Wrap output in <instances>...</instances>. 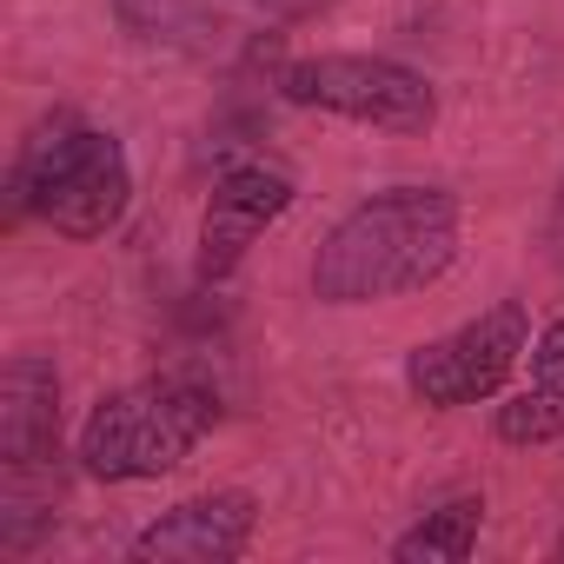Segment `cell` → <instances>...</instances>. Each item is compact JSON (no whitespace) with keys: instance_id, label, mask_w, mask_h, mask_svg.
Segmentation results:
<instances>
[{"instance_id":"obj_9","label":"cell","mask_w":564,"mask_h":564,"mask_svg":"<svg viewBox=\"0 0 564 564\" xmlns=\"http://www.w3.org/2000/svg\"><path fill=\"white\" fill-rule=\"evenodd\" d=\"M491 432H498V445H518V452L564 438V313L551 326H538V339L524 352V379L505 386Z\"/></svg>"},{"instance_id":"obj_7","label":"cell","mask_w":564,"mask_h":564,"mask_svg":"<svg viewBox=\"0 0 564 564\" xmlns=\"http://www.w3.org/2000/svg\"><path fill=\"white\" fill-rule=\"evenodd\" d=\"M300 186L286 166L272 160H232L219 166L206 206H199V252H193V279L199 286H226V279L246 265V252L293 213Z\"/></svg>"},{"instance_id":"obj_10","label":"cell","mask_w":564,"mask_h":564,"mask_svg":"<svg viewBox=\"0 0 564 564\" xmlns=\"http://www.w3.org/2000/svg\"><path fill=\"white\" fill-rule=\"evenodd\" d=\"M478 531H485V498L478 491H452L412 531L392 538V557L399 564H465L478 551Z\"/></svg>"},{"instance_id":"obj_1","label":"cell","mask_w":564,"mask_h":564,"mask_svg":"<svg viewBox=\"0 0 564 564\" xmlns=\"http://www.w3.org/2000/svg\"><path fill=\"white\" fill-rule=\"evenodd\" d=\"M465 206L452 186H379L346 206L313 246V300L319 306H386L412 300L458 265Z\"/></svg>"},{"instance_id":"obj_8","label":"cell","mask_w":564,"mask_h":564,"mask_svg":"<svg viewBox=\"0 0 564 564\" xmlns=\"http://www.w3.org/2000/svg\"><path fill=\"white\" fill-rule=\"evenodd\" d=\"M252 531H259V498L226 485V491L180 498L173 511L140 524L127 557L133 564H232V557H246Z\"/></svg>"},{"instance_id":"obj_2","label":"cell","mask_w":564,"mask_h":564,"mask_svg":"<svg viewBox=\"0 0 564 564\" xmlns=\"http://www.w3.org/2000/svg\"><path fill=\"white\" fill-rule=\"evenodd\" d=\"M8 199H14L21 219H41L74 246L107 239L133 206L127 147L107 127L80 120L74 107H54L28 127V140L14 153V173H8Z\"/></svg>"},{"instance_id":"obj_3","label":"cell","mask_w":564,"mask_h":564,"mask_svg":"<svg viewBox=\"0 0 564 564\" xmlns=\"http://www.w3.org/2000/svg\"><path fill=\"white\" fill-rule=\"evenodd\" d=\"M213 425H219V392L199 372H147L87 412L74 458L94 485H147L180 471L213 438Z\"/></svg>"},{"instance_id":"obj_5","label":"cell","mask_w":564,"mask_h":564,"mask_svg":"<svg viewBox=\"0 0 564 564\" xmlns=\"http://www.w3.org/2000/svg\"><path fill=\"white\" fill-rule=\"evenodd\" d=\"M272 87L286 107L333 113V120L399 133V140H419L438 127V87L419 67L386 61V54H300L272 74Z\"/></svg>"},{"instance_id":"obj_4","label":"cell","mask_w":564,"mask_h":564,"mask_svg":"<svg viewBox=\"0 0 564 564\" xmlns=\"http://www.w3.org/2000/svg\"><path fill=\"white\" fill-rule=\"evenodd\" d=\"M61 366L14 352L0 366V551H34L61 505Z\"/></svg>"},{"instance_id":"obj_11","label":"cell","mask_w":564,"mask_h":564,"mask_svg":"<svg viewBox=\"0 0 564 564\" xmlns=\"http://www.w3.org/2000/svg\"><path fill=\"white\" fill-rule=\"evenodd\" d=\"M551 246L564 252V193H557V213H551Z\"/></svg>"},{"instance_id":"obj_6","label":"cell","mask_w":564,"mask_h":564,"mask_svg":"<svg viewBox=\"0 0 564 564\" xmlns=\"http://www.w3.org/2000/svg\"><path fill=\"white\" fill-rule=\"evenodd\" d=\"M531 352V313L524 300H491L485 313H471L465 326L425 339L405 352V392L432 412H465L485 399H505L511 372Z\"/></svg>"}]
</instances>
